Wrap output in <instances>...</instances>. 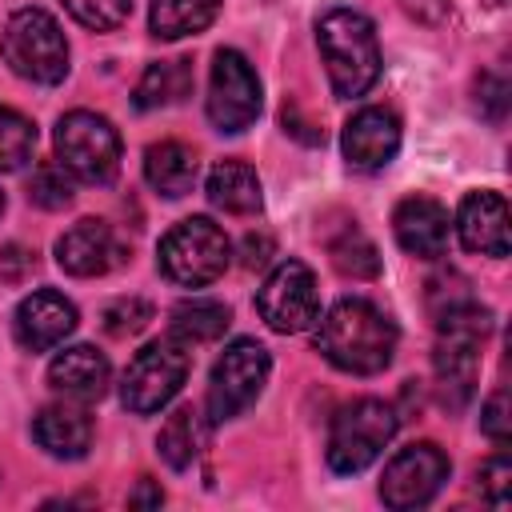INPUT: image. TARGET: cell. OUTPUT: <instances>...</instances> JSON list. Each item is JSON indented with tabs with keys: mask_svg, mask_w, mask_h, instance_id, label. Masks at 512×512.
Masks as SVG:
<instances>
[{
	"mask_svg": "<svg viewBox=\"0 0 512 512\" xmlns=\"http://www.w3.org/2000/svg\"><path fill=\"white\" fill-rule=\"evenodd\" d=\"M316 348L340 372L376 376L396 356V324L376 304H368L360 296H344L324 312Z\"/></svg>",
	"mask_w": 512,
	"mask_h": 512,
	"instance_id": "6da1fadb",
	"label": "cell"
},
{
	"mask_svg": "<svg viewBox=\"0 0 512 512\" xmlns=\"http://www.w3.org/2000/svg\"><path fill=\"white\" fill-rule=\"evenodd\" d=\"M316 44L328 64L332 92L340 100L364 96L380 76V40L376 24L356 8H328L316 20Z\"/></svg>",
	"mask_w": 512,
	"mask_h": 512,
	"instance_id": "7a4b0ae2",
	"label": "cell"
},
{
	"mask_svg": "<svg viewBox=\"0 0 512 512\" xmlns=\"http://www.w3.org/2000/svg\"><path fill=\"white\" fill-rule=\"evenodd\" d=\"M4 64L32 84H60L68 76V40L44 8H20L0 32Z\"/></svg>",
	"mask_w": 512,
	"mask_h": 512,
	"instance_id": "3957f363",
	"label": "cell"
},
{
	"mask_svg": "<svg viewBox=\"0 0 512 512\" xmlns=\"http://www.w3.org/2000/svg\"><path fill=\"white\" fill-rule=\"evenodd\" d=\"M228 256H232V244H228L224 228L212 224L208 216H188V220L172 224L156 248L160 272L180 288H204V284L220 280L228 268Z\"/></svg>",
	"mask_w": 512,
	"mask_h": 512,
	"instance_id": "277c9868",
	"label": "cell"
},
{
	"mask_svg": "<svg viewBox=\"0 0 512 512\" xmlns=\"http://www.w3.org/2000/svg\"><path fill=\"white\" fill-rule=\"evenodd\" d=\"M396 424H400V416L384 400L364 396V400L344 404L336 412L332 428H328V452H324L328 456V468L340 472V476L364 472L388 448V440L396 436Z\"/></svg>",
	"mask_w": 512,
	"mask_h": 512,
	"instance_id": "5b68a950",
	"label": "cell"
},
{
	"mask_svg": "<svg viewBox=\"0 0 512 512\" xmlns=\"http://www.w3.org/2000/svg\"><path fill=\"white\" fill-rule=\"evenodd\" d=\"M56 164L84 184H112L120 172V132L96 112H68L56 124Z\"/></svg>",
	"mask_w": 512,
	"mask_h": 512,
	"instance_id": "8992f818",
	"label": "cell"
},
{
	"mask_svg": "<svg viewBox=\"0 0 512 512\" xmlns=\"http://www.w3.org/2000/svg\"><path fill=\"white\" fill-rule=\"evenodd\" d=\"M192 372V356H188V344H180L176 336H164V340H152L144 344L132 364L124 368V380H120V400L128 412L136 416H152L160 412L188 380Z\"/></svg>",
	"mask_w": 512,
	"mask_h": 512,
	"instance_id": "52a82bcc",
	"label": "cell"
},
{
	"mask_svg": "<svg viewBox=\"0 0 512 512\" xmlns=\"http://www.w3.org/2000/svg\"><path fill=\"white\" fill-rule=\"evenodd\" d=\"M268 372H272V356L264 344L232 340L208 376V420L220 424V420L240 416L248 404H256V396L268 384Z\"/></svg>",
	"mask_w": 512,
	"mask_h": 512,
	"instance_id": "ba28073f",
	"label": "cell"
},
{
	"mask_svg": "<svg viewBox=\"0 0 512 512\" xmlns=\"http://www.w3.org/2000/svg\"><path fill=\"white\" fill-rule=\"evenodd\" d=\"M256 308L264 316V324L280 336H296L304 328H312L320 320V292H316V276L304 260H280L268 280L256 292Z\"/></svg>",
	"mask_w": 512,
	"mask_h": 512,
	"instance_id": "9c48e42d",
	"label": "cell"
},
{
	"mask_svg": "<svg viewBox=\"0 0 512 512\" xmlns=\"http://www.w3.org/2000/svg\"><path fill=\"white\" fill-rule=\"evenodd\" d=\"M208 120L216 132H244L260 116V80L252 64L236 48H220L212 56V76H208Z\"/></svg>",
	"mask_w": 512,
	"mask_h": 512,
	"instance_id": "30bf717a",
	"label": "cell"
},
{
	"mask_svg": "<svg viewBox=\"0 0 512 512\" xmlns=\"http://www.w3.org/2000/svg\"><path fill=\"white\" fill-rule=\"evenodd\" d=\"M452 464L448 456L420 440V444H408L400 448L388 464H384V476H380V500L396 512H408V508H424L448 480Z\"/></svg>",
	"mask_w": 512,
	"mask_h": 512,
	"instance_id": "8fae6325",
	"label": "cell"
},
{
	"mask_svg": "<svg viewBox=\"0 0 512 512\" xmlns=\"http://www.w3.org/2000/svg\"><path fill=\"white\" fill-rule=\"evenodd\" d=\"M340 148L356 172H380L400 152V120L388 108H360L344 124Z\"/></svg>",
	"mask_w": 512,
	"mask_h": 512,
	"instance_id": "7c38bea8",
	"label": "cell"
},
{
	"mask_svg": "<svg viewBox=\"0 0 512 512\" xmlns=\"http://www.w3.org/2000/svg\"><path fill=\"white\" fill-rule=\"evenodd\" d=\"M124 260V244L104 220H76L56 240V264L68 276H104Z\"/></svg>",
	"mask_w": 512,
	"mask_h": 512,
	"instance_id": "4fadbf2b",
	"label": "cell"
},
{
	"mask_svg": "<svg viewBox=\"0 0 512 512\" xmlns=\"http://www.w3.org/2000/svg\"><path fill=\"white\" fill-rule=\"evenodd\" d=\"M72 328H76V304L52 288H36L32 296H24L16 308V320H12V332H16L20 348H28V352L56 348Z\"/></svg>",
	"mask_w": 512,
	"mask_h": 512,
	"instance_id": "5bb4252c",
	"label": "cell"
},
{
	"mask_svg": "<svg viewBox=\"0 0 512 512\" xmlns=\"http://www.w3.org/2000/svg\"><path fill=\"white\" fill-rule=\"evenodd\" d=\"M392 232L408 256L436 260L448 248V208L432 196H404L392 212Z\"/></svg>",
	"mask_w": 512,
	"mask_h": 512,
	"instance_id": "9a60e30c",
	"label": "cell"
},
{
	"mask_svg": "<svg viewBox=\"0 0 512 512\" xmlns=\"http://www.w3.org/2000/svg\"><path fill=\"white\" fill-rule=\"evenodd\" d=\"M456 232L468 252L508 256V200L500 192H468L456 212Z\"/></svg>",
	"mask_w": 512,
	"mask_h": 512,
	"instance_id": "2e32d148",
	"label": "cell"
},
{
	"mask_svg": "<svg viewBox=\"0 0 512 512\" xmlns=\"http://www.w3.org/2000/svg\"><path fill=\"white\" fill-rule=\"evenodd\" d=\"M108 380H112V364L104 352H96L92 344H76V348H64L52 364H48V384L64 396V400H80V404H92L108 392Z\"/></svg>",
	"mask_w": 512,
	"mask_h": 512,
	"instance_id": "e0dca14e",
	"label": "cell"
},
{
	"mask_svg": "<svg viewBox=\"0 0 512 512\" xmlns=\"http://www.w3.org/2000/svg\"><path fill=\"white\" fill-rule=\"evenodd\" d=\"M32 440L56 460H80L92 448V416L80 400L48 404L32 420Z\"/></svg>",
	"mask_w": 512,
	"mask_h": 512,
	"instance_id": "ac0fdd59",
	"label": "cell"
},
{
	"mask_svg": "<svg viewBox=\"0 0 512 512\" xmlns=\"http://www.w3.org/2000/svg\"><path fill=\"white\" fill-rule=\"evenodd\" d=\"M144 180L168 196V200H180L184 192H192L196 184V152L180 140H160V144H148L144 152Z\"/></svg>",
	"mask_w": 512,
	"mask_h": 512,
	"instance_id": "d6986e66",
	"label": "cell"
},
{
	"mask_svg": "<svg viewBox=\"0 0 512 512\" xmlns=\"http://www.w3.org/2000/svg\"><path fill=\"white\" fill-rule=\"evenodd\" d=\"M208 200L216 208H224L228 216H252V212H260L264 192H260L256 168L244 164V160H220L208 172Z\"/></svg>",
	"mask_w": 512,
	"mask_h": 512,
	"instance_id": "ffe728a7",
	"label": "cell"
},
{
	"mask_svg": "<svg viewBox=\"0 0 512 512\" xmlns=\"http://www.w3.org/2000/svg\"><path fill=\"white\" fill-rule=\"evenodd\" d=\"M204 444H208V424H204V416L196 408H176L164 420L160 436H156V448H160L164 464L176 468V472H184L204 452Z\"/></svg>",
	"mask_w": 512,
	"mask_h": 512,
	"instance_id": "44dd1931",
	"label": "cell"
},
{
	"mask_svg": "<svg viewBox=\"0 0 512 512\" xmlns=\"http://www.w3.org/2000/svg\"><path fill=\"white\" fill-rule=\"evenodd\" d=\"M220 12V0H152L148 28L156 40H180L204 32Z\"/></svg>",
	"mask_w": 512,
	"mask_h": 512,
	"instance_id": "7402d4cb",
	"label": "cell"
},
{
	"mask_svg": "<svg viewBox=\"0 0 512 512\" xmlns=\"http://www.w3.org/2000/svg\"><path fill=\"white\" fill-rule=\"evenodd\" d=\"M188 92H192L188 60H156L144 68V76L136 84V108H144V112L168 108V104H180Z\"/></svg>",
	"mask_w": 512,
	"mask_h": 512,
	"instance_id": "603a6c76",
	"label": "cell"
},
{
	"mask_svg": "<svg viewBox=\"0 0 512 512\" xmlns=\"http://www.w3.org/2000/svg\"><path fill=\"white\" fill-rule=\"evenodd\" d=\"M232 312L220 300H184L172 308V336L180 344H212L228 332Z\"/></svg>",
	"mask_w": 512,
	"mask_h": 512,
	"instance_id": "cb8c5ba5",
	"label": "cell"
},
{
	"mask_svg": "<svg viewBox=\"0 0 512 512\" xmlns=\"http://www.w3.org/2000/svg\"><path fill=\"white\" fill-rule=\"evenodd\" d=\"M328 256H332V264H336L344 276H352V280H372V276L380 272L376 244H372L356 224H348V228L328 244Z\"/></svg>",
	"mask_w": 512,
	"mask_h": 512,
	"instance_id": "d4e9b609",
	"label": "cell"
},
{
	"mask_svg": "<svg viewBox=\"0 0 512 512\" xmlns=\"http://www.w3.org/2000/svg\"><path fill=\"white\" fill-rule=\"evenodd\" d=\"M32 148H36V128L28 116H20L16 108H4L0 104V172H12V168H24L32 160Z\"/></svg>",
	"mask_w": 512,
	"mask_h": 512,
	"instance_id": "484cf974",
	"label": "cell"
},
{
	"mask_svg": "<svg viewBox=\"0 0 512 512\" xmlns=\"http://www.w3.org/2000/svg\"><path fill=\"white\" fill-rule=\"evenodd\" d=\"M28 200H32L36 208H48V212L68 208V204H72V176H68L56 160H52V164H40V168L32 172Z\"/></svg>",
	"mask_w": 512,
	"mask_h": 512,
	"instance_id": "4316f807",
	"label": "cell"
},
{
	"mask_svg": "<svg viewBox=\"0 0 512 512\" xmlns=\"http://www.w3.org/2000/svg\"><path fill=\"white\" fill-rule=\"evenodd\" d=\"M68 8V16L92 32H112L128 20L132 0H60Z\"/></svg>",
	"mask_w": 512,
	"mask_h": 512,
	"instance_id": "83f0119b",
	"label": "cell"
},
{
	"mask_svg": "<svg viewBox=\"0 0 512 512\" xmlns=\"http://www.w3.org/2000/svg\"><path fill=\"white\" fill-rule=\"evenodd\" d=\"M148 320H152V304L140 300V296L116 300V304L104 308V332H108V336H136Z\"/></svg>",
	"mask_w": 512,
	"mask_h": 512,
	"instance_id": "f1b7e54d",
	"label": "cell"
},
{
	"mask_svg": "<svg viewBox=\"0 0 512 512\" xmlns=\"http://www.w3.org/2000/svg\"><path fill=\"white\" fill-rule=\"evenodd\" d=\"M480 496L492 504V508H508V488H512V464L508 456H492L488 464H480Z\"/></svg>",
	"mask_w": 512,
	"mask_h": 512,
	"instance_id": "f546056e",
	"label": "cell"
},
{
	"mask_svg": "<svg viewBox=\"0 0 512 512\" xmlns=\"http://www.w3.org/2000/svg\"><path fill=\"white\" fill-rule=\"evenodd\" d=\"M480 428H484L496 444H508V436H512V416H508V392H504V388L488 396V404H484V412H480Z\"/></svg>",
	"mask_w": 512,
	"mask_h": 512,
	"instance_id": "4dcf8cb0",
	"label": "cell"
},
{
	"mask_svg": "<svg viewBox=\"0 0 512 512\" xmlns=\"http://www.w3.org/2000/svg\"><path fill=\"white\" fill-rule=\"evenodd\" d=\"M28 268H36V256L24 252L20 244H8L4 256H0V276H4V280H20Z\"/></svg>",
	"mask_w": 512,
	"mask_h": 512,
	"instance_id": "1f68e13d",
	"label": "cell"
},
{
	"mask_svg": "<svg viewBox=\"0 0 512 512\" xmlns=\"http://www.w3.org/2000/svg\"><path fill=\"white\" fill-rule=\"evenodd\" d=\"M400 8L420 24H440L448 16V0H400Z\"/></svg>",
	"mask_w": 512,
	"mask_h": 512,
	"instance_id": "d6a6232c",
	"label": "cell"
},
{
	"mask_svg": "<svg viewBox=\"0 0 512 512\" xmlns=\"http://www.w3.org/2000/svg\"><path fill=\"white\" fill-rule=\"evenodd\" d=\"M268 252H272V240H268V236H248V240H244V264H248V268L268 264Z\"/></svg>",
	"mask_w": 512,
	"mask_h": 512,
	"instance_id": "836d02e7",
	"label": "cell"
},
{
	"mask_svg": "<svg viewBox=\"0 0 512 512\" xmlns=\"http://www.w3.org/2000/svg\"><path fill=\"white\" fill-rule=\"evenodd\" d=\"M160 500H164V492H160L152 480H140V488L128 496L132 508H160Z\"/></svg>",
	"mask_w": 512,
	"mask_h": 512,
	"instance_id": "e575fe53",
	"label": "cell"
},
{
	"mask_svg": "<svg viewBox=\"0 0 512 512\" xmlns=\"http://www.w3.org/2000/svg\"><path fill=\"white\" fill-rule=\"evenodd\" d=\"M0 212H4V192H0Z\"/></svg>",
	"mask_w": 512,
	"mask_h": 512,
	"instance_id": "d590c367",
	"label": "cell"
}]
</instances>
